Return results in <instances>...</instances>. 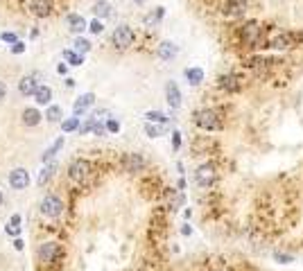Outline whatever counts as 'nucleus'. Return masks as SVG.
Here are the masks:
<instances>
[{"label":"nucleus","instance_id":"obj_18","mask_svg":"<svg viewBox=\"0 0 303 271\" xmlns=\"http://www.w3.org/2000/svg\"><path fill=\"white\" fill-rule=\"evenodd\" d=\"M43 120V113L36 109V106H27V109H23L21 113V122L25 124V127H39Z\"/></svg>","mask_w":303,"mask_h":271},{"label":"nucleus","instance_id":"obj_24","mask_svg":"<svg viewBox=\"0 0 303 271\" xmlns=\"http://www.w3.org/2000/svg\"><path fill=\"white\" fill-rule=\"evenodd\" d=\"M55 172H57V163L52 161V163H46L41 169V174L36 176V186H48L50 183V178L55 176Z\"/></svg>","mask_w":303,"mask_h":271},{"label":"nucleus","instance_id":"obj_28","mask_svg":"<svg viewBox=\"0 0 303 271\" xmlns=\"http://www.w3.org/2000/svg\"><path fill=\"white\" fill-rule=\"evenodd\" d=\"M145 120L152 124H165V127H168V122H170V118L163 111H145Z\"/></svg>","mask_w":303,"mask_h":271},{"label":"nucleus","instance_id":"obj_1","mask_svg":"<svg viewBox=\"0 0 303 271\" xmlns=\"http://www.w3.org/2000/svg\"><path fill=\"white\" fill-rule=\"evenodd\" d=\"M193 122L197 124L204 131H222L224 129V111L215 109V106H208V109H199L195 111Z\"/></svg>","mask_w":303,"mask_h":271},{"label":"nucleus","instance_id":"obj_12","mask_svg":"<svg viewBox=\"0 0 303 271\" xmlns=\"http://www.w3.org/2000/svg\"><path fill=\"white\" fill-rule=\"evenodd\" d=\"M9 186L12 190H25L30 186V172L25 167H14L9 172Z\"/></svg>","mask_w":303,"mask_h":271},{"label":"nucleus","instance_id":"obj_30","mask_svg":"<svg viewBox=\"0 0 303 271\" xmlns=\"http://www.w3.org/2000/svg\"><path fill=\"white\" fill-rule=\"evenodd\" d=\"M91 41L84 36H75L72 38V50L77 52V55H86V52H91Z\"/></svg>","mask_w":303,"mask_h":271},{"label":"nucleus","instance_id":"obj_22","mask_svg":"<svg viewBox=\"0 0 303 271\" xmlns=\"http://www.w3.org/2000/svg\"><path fill=\"white\" fill-rule=\"evenodd\" d=\"M63 140H66V138H63V136H59V138H57L55 143H52L50 147H48L46 152L41 154V161H43V165H46V163H52V161H55V156H57V154H59V149L63 147Z\"/></svg>","mask_w":303,"mask_h":271},{"label":"nucleus","instance_id":"obj_44","mask_svg":"<svg viewBox=\"0 0 303 271\" xmlns=\"http://www.w3.org/2000/svg\"><path fill=\"white\" fill-rule=\"evenodd\" d=\"M39 36V27H34V30H30V38H36Z\"/></svg>","mask_w":303,"mask_h":271},{"label":"nucleus","instance_id":"obj_21","mask_svg":"<svg viewBox=\"0 0 303 271\" xmlns=\"http://www.w3.org/2000/svg\"><path fill=\"white\" fill-rule=\"evenodd\" d=\"M183 77H185V81H188L190 86H199L204 79H206V72H204L202 68L193 66V68H185V70H183Z\"/></svg>","mask_w":303,"mask_h":271},{"label":"nucleus","instance_id":"obj_20","mask_svg":"<svg viewBox=\"0 0 303 271\" xmlns=\"http://www.w3.org/2000/svg\"><path fill=\"white\" fill-rule=\"evenodd\" d=\"M93 14H95L97 21H102V18H111L113 16V5H111L109 0H95V5H93Z\"/></svg>","mask_w":303,"mask_h":271},{"label":"nucleus","instance_id":"obj_37","mask_svg":"<svg viewBox=\"0 0 303 271\" xmlns=\"http://www.w3.org/2000/svg\"><path fill=\"white\" fill-rule=\"evenodd\" d=\"M179 147H181V133H179V129H172V149L177 152Z\"/></svg>","mask_w":303,"mask_h":271},{"label":"nucleus","instance_id":"obj_41","mask_svg":"<svg viewBox=\"0 0 303 271\" xmlns=\"http://www.w3.org/2000/svg\"><path fill=\"white\" fill-rule=\"evenodd\" d=\"M63 84H66V88H72V86H75V79H72V77H66Z\"/></svg>","mask_w":303,"mask_h":271},{"label":"nucleus","instance_id":"obj_29","mask_svg":"<svg viewBox=\"0 0 303 271\" xmlns=\"http://www.w3.org/2000/svg\"><path fill=\"white\" fill-rule=\"evenodd\" d=\"M43 118H46L48 120V122H52V124H55V122H61V120H63V109H61V106L59 104H55V106H48V111H46V115H43Z\"/></svg>","mask_w":303,"mask_h":271},{"label":"nucleus","instance_id":"obj_45","mask_svg":"<svg viewBox=\"0 0 303 271\" xmlns=\"http://www.w3.org/2000/svg\"><path fill=\"white\" fill-rule=\"evenodd\" d=\"M131 3H134V5H138V7H140V5H145V3H147V0H131Z\"/></svg>","mask_w":303,"mask_h":271},{"label":"nucleus","instance_id":"obj_2","mask_svg":"<svg viewBox=\"0 0 303 271\" xmlns=\"http://www.w3.org/2000/svg\"><path fill=\"white\" fill-rule=\"evenodd\" d=\"M63 199L59 195H55V192H50V195H46L39 203V210H41L43 217H48V219H59L63 215Z\"/></svg>","mask_w":303,"mask_h":271},{"label":"nucleus","instance_id":"obj_32","mask_svg":"<svg viewBox=\"0 0 303 271\" xmlns=\"http://www.w3.org/2000/svg\"><path fill=\"white\" fill-rule=\"evenodd\" d=\"M104 129H106V133H118L120 131V122L116 118H106L104 120Z\"/></svg>","mask_w":303,"mask_h":271},{"label":"nucleus","instance_id":"obj_19","mask_svg":"<svg viewBox=\"0 0 303 271\" xmlns=\"http://www.w3.org/2000/svg\"><path fill=\"white\" fill-rule=\"evenodd\" d=\"M30 12L36 18H48L52 14V3H50V0H32V3H30Z\"/></svg>","mask_w":303,"mask_h":271},{"label":"nucleus","instance_id":"obj_25","mask_svg":"<svg viewBox=\"0 0 303 271\" xmlns=\"http://www.w3.org/2000/svg\"><path fill=\"white\" fill-rule=\"evenodd\" d=\"M163 18H165V7H156L154 12H149L147 16L143 18V23H145L147 27H156L161 21H163Z\"/></svg>","mask_w":303,"mask_h":271},{"label":"nucleus","instance_id":"obj_13","mask_svg":"<svg viewBox=\"0 0 303 271\" xmlns=\"http://www.w3.org/2000/svg\"><path fill=\"white\" fill-rule=\"evenodd\" d=\"M181 100H183V95H181V88H179V84L177 81H165V102L170 104V109H181Z\"/></svg>","mask_w":303,"mask_h":271},{"label":"nucleus","instance_id":"obj_40","mask_svg":"<svg viewBox=\"0 0 303 271\" xmlns=\"http://www.w3.org/2000/svg\"><path fill=\"white\" fill-rule=\"evenodd\" d=\"M5 98H7V84H5V81H0V102H3Z\"/></svg>","mask_w":303,"mask_h":271},{"label":"nucleus","instance_id":"obj_9","mask_svg":"<svg viewBox=\"0 0 303 271\" xmlns=\"http://www.w3.org/2000/svg\"><path fill=\"white\" fill-rule=\"evenodd\" d=\"M217 86L224 93H240L242 91V77L236 72H224L217 77Z\"/></svg>","mask_w":303,"mask_h":271},{"label":"nucleus","instance_id":"obj_8","mask_svg":"<svg viewBox=\"0 0 303 271\" xmlns=\"http://www.w3.org/2000/svg\"><path fill=\"white\" fill-rule=\"evenodd\" d=\"M145 165H147V161H145V156L143 154H138V152H127L125 156H122V169L129 172V174L143 172Z\"/></svg>","mask_w":303,"mask_h":271},{"label":"nucleus","instance_id":"obj_38","mask_svg":"<svg viewBox=\"0 0 303 271\" xmlns=\"http://www.w3.org/2000/svg\"><path fill=\"white\" fill-rule=\"evenodd\" d=\"M9 50H12V55H23L27 48H25V43H23V41H16L12 48H9Z\"/></svg>","mask_w":303,"mask_h":271},{"label":"nucleus","instance_id":"obj_26","mask_svg":"<svg viewBox=\"0 0 303 271\" xmlns=\"http://www.w3.org/2000/svg\"><path fill=\"white\" fill-rule=\"evenodd\" d=\"M61 57H63V64L66 66H82L84 64V55H77L75 50H70V48H68V50H63L61 52Z\"/></svg>","mask_w":303,"mask_h":271},{"label":"nucleus","instance_id":"obj_27","mask_svg":"<svg viewBox=\"0 0 303 271\" xmlns=\"http://www.w3.org/2000/svg\"><path fill=\"white\" fill-rule=\"evenodd\" d=\"M59 124H61V131H63V133H72V131H77V129H80L82 118H77V115H70V118H63Z\"/></svg>","mask_w":303,"mask_h":271},{"label":"nucleus","instance_id":"obj_39","mask_svg":"<svg viewBox=\"0 0 303 271\" xmlns=\"http://www.w3.org/2000/svg\"><path fill=\"white\" fill-rule=\"evenodd\" d=\"M12 246H14V249H16V251H23V246H25V242H23V240H21V237H14V242H12Z\"/></svg>","mask_w":303,"mask_h":271},{"label":"nucleus","instance_id":"obj_33","mask_svg":"<svg viewBox=\"0 0 303 271\" xmlns=\"http://www.w3.org/2000/svg\"><path fill=\"white\" fill-rule=\"evenodd\" d=\"M86 30H89L91 34H102V32H104V23L97 21V18H93V21L89 23V27H86Z\"/></svg>","mask_w":303,"mask_h":271},{"label":"nucleus","instance_id":"obj_34","mask_svg":"<svg viewBox=\"0 0 303 271\" xmlns=\"http://www.w3.org/2000/svg\"><path fill=\"white\" fill-rule=\"evenodd\" d=\"M91 133H93V136H106L104 122H102V120H95V122H93V129H91Z\"/></svg>","mask_w":303,"mask_h":271},{"label":"nucleus","instance_id":"obj_43","mask_svg":"<svg viewBox=\"0 0 303 271\" xmlns=\"http://www.w3.org/2000/svg\"><path fill=\"white\" fill-rule=\"evenodd\" d=\"M181 233H183V235H193V226H190V224H185L183 229H181Z\"/></svg>","mask_w":303,"mask_h":271},{"label":"nucleus","instance_id":"obj_23","mask_svg":"<svg viewBox=\"0 0 303 271\" xmlns=\"http://www.w3.org/2000/svg\"><path fill=\"white\" fill-rule=\"evenodd\" d=\"M32 98L36 100L39 106H50V102H52V88H50V86H43L41 84L36 91H34Z\"/></svg>","mask_w":303,"mask_h":271},{"label":"nucleus","instance_id":"obj_3","mask_svg":"<svg viewBox=\"0 0 303 271\" xmlns=\"http://www.w3.org/2000/svg\"><path fill=\"white\" fill-rule=\"evenodd\" d=\"M134 27L127 25V23H120L118 27L113 30V34H111V43H113V48H118V50H127V48L134 46Z\"/></svg>","mask_w":303,"mask_h":271},{"label":"nucleus","instance_id":"obj_14","mask_svg":"<svg viewBox=\"0 0 303 271\" xmlns=\"http://www.w3.org/2000/svg\"><path fill=\"white\" fill-rule=\"evenodd\" d=\"M66 25L70 34H75V36H82V34L86 32V27H89V21H86L82 14H68L66 16Z\"/></svg>","mask_w":303,"mask_h":271},{"label":"nucleus","instance_id":"obj_10","mask_svg":"<svg viewBox=\"0 0 303 271\" xmlns=\"http://www.w3.org/2000/svg\"><path fill=\"white\" fill-rule=\"evenodd\" d=\"M249 9V0H224L222 14L226 18H242Z\"/></svg>","mask_w":303,"mask_h":271},{"label":"nucleus","instance_id":"obj_11","mask_svg":"<svg viewBox=\"0 0 303 271\" xmlns=\"http://www.w3.org/2000/svg\"><path fill=\"white\" fill-rule=\"evenodd\" d=\"M39 81H41V75H39V72H27V75L21 77V81H18V93L30 98V95H34V91L41 86Z\"/></svg>","mask_w":303,"mask_h":271},{"label":"nucleus","instance_id":"obj_7","mask_svg":"<svg viewBox=\"0 0 303 271\" xmlns=\"http://www.w3.org/2000/svg\"><path fill=\"white\" fill-rule=\"evenodd\" d=\"M59 255H61V246H59V242H55V240L43 242V244L36 249V258L41 264H52Z\"/></svg>","mask_w":303,"mask_h":271},{"label":"nucleus","instance_id":"obj_15","mask_svg":"<svg viewBox=\"0 0 303 271\" xmlns=\"http://www.w3.org/2000/svg\"><path fill=\"white\" fill-rule=\"evenodd\" d=\"M177 55H179V46L174 41H161L159 48H156V57L161 61H172L177 59Z\"/></svg>","mask_w":303,"mask_h":271},{"label":"nucleus","instance_id":"obj_36","mask_svg":"<svg viewBox=\"0 0 303 271\" xmlns=\"http://www.w3.org/2000/svg\"><path fill=\"white\" fill-rule=\"evenodd\" d=\"M274 258H276V262H281V264H290V262H294V258H292L290 253H274Z\"/></svg>","mask_w":303,"mask_h":271},{"label":"nucleus","instance_id":"obj_5","mask_svg":"<svg viewBox=\"0 0 303 271\" xmlns=\"http://www.w3.org/2000/svg\"><path fill=\"white\" fill-rule=\"evenodd\" d=\"M262 32H265V27L260 21H247L240 30V38L247 46H258L262 41Z\"/></svg>","mask_w":303,"mask_h":271},{"label":"nucleus","instance_id":"obj_16","mask_svg":"<svg viewBox=\"0 0 303 271\" xmlns=\"http://www.w3.org/2000/svg\"><path fill=\"white\" fill-rule=\"evenodd\" d=\"M292 46H294V34H287V32L276 34L274 38L267 41V48H272V50H290Z\"/></svg>","mask_w":303,"mask_h":271},{"label":"nucleus","instance_id":"obj_4","mask_svg":"<svg viewBox=\"0 0 303 271\" xmlns=\"http://www.w3.org/2000/svg\"><path fill=\"white\" fill-rule=\"evenodd\" d=\"M91 172H93V165L86 158H75V161H70V165H68V178H70L72 183H84L86 178L91 176Z\"/></svg>","mask_w":303,"mask_h":271},{"label":"nucleus","instance_id":"obj_6","mask_svg":"<svg viewBox=\"0 0 303 271\" xmlns=\"http://www.w3.org/2000/svg\"><path fill=\"white\" fill-rule=\"evenodd\" d=\"M215 181H217V167L213 163H202L195 169V183L199 188H211Z\"/></svg>","mask_w":303,"mask_h":271},{"label":"nucleus","instance_id":"obj_42","mask_svg":"<svg viewBox=\"0 0 303 271\" xmlns=\"http://www.w3.org/2000/svg\"><path fill=\"white\" fill-rule=\"evenodd\" d=\"M57 72H59V75H66V72H68V66H66V64H59V66H57Z\"/></svg>","mask_w":303,"mask_h":271},{"label":"nucleus","instance_id":"obj_46","mask_svg":"<svg viewBox=\"0 0 303 271\" xmlns=\"http://www.w3.org/2000/svg\"><path fill=\"white\" fill-rule=\"evenodd\" d=\"M3 201H5V195H3V190H0V206H3Z\"/></svg>","mask_w":303,"mask_h":271},{"label":"nucleus","instance_id":"obj_35","mask_svg":"<svg viewBox=\"0 0 303 271\" xmlns=\"http://www.w3.org/2000/svg\"><path fill=\"white\" fill-rule=\"evenodd\" d=\"M0 41H5V43H9V46H14V43L18 41V36L14 32H3L0 34Z\"/></svg>","mask_w":303,"mask_h":271},{"label":"nucleus","instance_id":"obj_31","mask_svg":"<svg viewBox=\"0 0 303 271\" xmlns=\"http://www.w3.org/2000/svg\"><path fill=\"white\" fill-rule=\"evenodd\" d=\"M165 133V124H152V122H145V136L149 138H159V136Z\"/></svg>","mask_w":303,"mask_h":271},{"label":"nucleus","instance_id":"obj_17","mask_svg":"<svg viewBox=\"0 0 303 271\" xmlns=\"http://www.w3.org/2000/svg\"><path fill=\"white\" fill-rule=\"evenodd\" d=\"M93 104H95V95H93V93H82L80 98L75 100V104H72V115L82 118V115H84Z\"/></svg>","mask_w":303,"mask_h":271}]
</instances>
